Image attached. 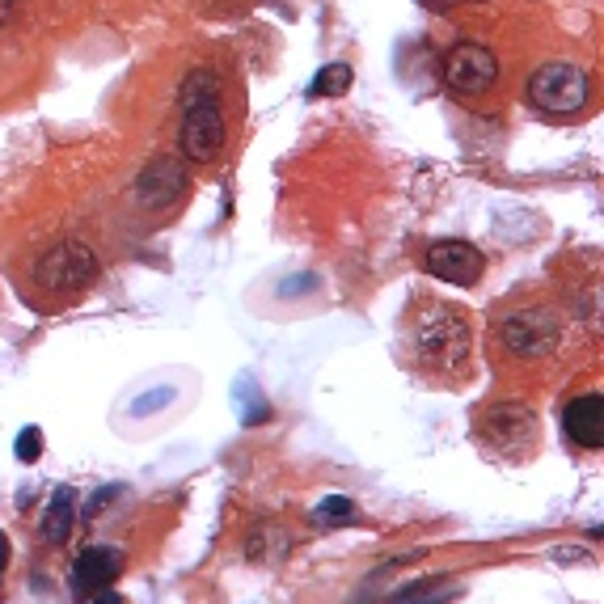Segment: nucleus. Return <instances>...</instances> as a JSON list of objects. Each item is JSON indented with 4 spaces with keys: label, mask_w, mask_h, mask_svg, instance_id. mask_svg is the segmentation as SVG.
Here are the masks:
<instances>
[{
    "label": "nucleus",
    "mask_w": 604,
    "mask_h": 604,
    "mask_svg": "<svg viewBox=\"0 0 604 604\" xmlns=\"http://www.w3.org/2000/svg\"><path fill=\"white\" fill-rule=\"evenodd\" d=\"M474 351L469 317L457 305H427L414 321V356L432 372H460Z\"/></svg>",
    "instance_id": "f257e3e1"
},
{
    "label": "nucleus",
    "mask_w": 604,
    "mask_h": 604,
    "mask_svg": "<svg viewBox=\"0 0 604 604\" xmlns=\"http://www.w3.org/2000/svg\"><path fill=\"white\" fill-rule=\"evenodd\" d=\"M592 76L571 60H550L529 76V102L545 119H575L587 110Z\"/></svg>",
    "instance_id": "f03ea898"
},
{
    "label": "nucleus",
    "mask_w": 604,
    "mask_h": 604,
    "mask_svg": "<svg viewBox=\"0 0 604 604\" xmlns=\"http://www.w3.org/2000/svg\"><path fill=\"white\" fill-rule=\"evenodd\" d=\"M97 254L94 245H85L81 237L47 245L39 258H34V284L47 292V296H76V292L94 288L97 279Z\"/></svg>",
    "instance_id": "7ed1b4c3"
},
{
    "label": "nucleus",
    "mask_w": 604,
    "mask_h": 604,
    "mask_svg": "<svg viewBox=\"0 0 604 604\" xmlns=\"http://www.w3.org/2000/svg\"><path fill=\"white\" fill-rule=\"evenodd\" d=\"M499 342H504V351L516 356V360H545V356H554L558 342H562L558 314L545 309V305L511 309V314L499 321Z\"/></svg>",
    "instance_id": "20e7f679"
},
{
    "label": "nucleus",
    "mask_w": 604,
    "mask_h": 604,
    "mask_svg": "<svg viewBox=\"0 0 604 604\" xmlns=\"http://www.w3.org/2000/svg\"><path fill=\"white\" fill-rule=\"evenodd\" d=\"M444 85L460 97H483L499 85V55L478 43V39H460L444 51V64H439Z\"/></svg>",
    "instance_id": "39448f33"
},
{
    "label": "nucleus",
    "mask_w": 604,
    "mask_h": 604,
    "mask_svg": "<svg viewBox=\"0 0 604 604\" xmlns=\"http://www.w3.org/2000/svg\"><path fill=\"white\" fill-rule=\"evenodd\" d=\"M478 435L504 457H529L541 439V423L524 402H495L478 418Z\"/></svg>",
    "instance_id": "423d86ee"
},
{
    "label": "nucleus",
    "mask_w": 604,
    "mask_h": 604,
    "mask_svg": "<svg viewBox=\"0 0 604 604\" xmlns=\"http://www.w3.org/2000/svg\"><path fill=\"white\" fill-rule=\"evenodd\" d=\"M178 148H182V157L194 161V166L220 161V152H224V110H220V94L182 102Z\"/></svg>",
    "instance_id": "0eeeda50"
},
{
    "label": "nucleus",
    "mask_w": 604,
    "mask_h": 604,
    "mask_svg": "<svg viewBox=\"0 0 604 604\" xmlns=\"http://www.w3.org/2000/svg\"><path fill=\"white\" fill-rule=\"evenodd\" d=\"M423 266H427V275L444 279V284L474 288V284L483 279L486 258H483V250L469 242H432L427 254H423Z\"/></svg>",
    "instance_id": "6e6552de"
},
{
    "label": "nucleus",
    "mask_w": 604,
    "mask_h": 604,
    "mask_svg": "<svg viewBox=\"0 0 604 604\" xmlns=\"http://www.w3.org/2000/svg\"><path fill=\"white\" fill-rule=\"evenodd\" d=\"M182 194H187V173H182V166H178L173 157L148 161L145 170H140V178H136V199H140L145 208H152V212L173 208Z\"/></svg>",
    "instance_id": "1a4fd4ad"
},
{
    "label": "nucleus",
    "mask_w": 604,
    "mask_h": 604,
    "mask_svg": "<svg viewBox=\"0 0 604 604\" xmlns=\"http://www.w3.org/2000/svg\"><path fill=\"white\" fill-rule=\"evenodd\" d=\"M119 571H123V554L115 545H89V550H81L73 562V596L76 601H89L94 592L110 587Z\"/></svg>",
    "instance_id": "9d476101"
},
{
    "label": "nucleus",
    "mask_w": 604,
    "mask_h": 604,
    "mask_svg": "<svg viewBox=\"0 0 604 604\" xmlns=\"http://www.w3.org/2000/svg\"><path fill=\"white\" fill-rule=\"evenodd\" d=\"M562 427L571 435V444H580L587 453H596L604 444V398L601 393H583L562 411Z\"/></svg>",
    "instance_id": "9b49d317"
},
{
    "label": "nucleus",
    "mask_w": 604,
    "mask_h": 604,
    "mask_svg": "<svg viewBox=\"0 0 604 604\" xmlns=\"http://www.w3.org/2000/svg\"><path fill=\"white\" fill-rule=\"evenodd\" d=\"M76 524V490L73 486H55V495L47 499V508L39 516V532L47 545H68Z\"/></svg>",
    "instance_id": "f8f14e48"
},
{
    "label": "nucleus",
    "mask_w": 604,
    "mask_h": 604,
    "mask_svg": "<svg viewBox=\"0 0 604 604\" xmlns=\"http://www.w3.org/2000/svg\"><path fill=\"white\" fill-rule=\"evenodd\" d=\"M292 550V532L279 524H258L245 541V558L258 562V566H279Z\"/></svg>",
    "instance_id": "ddd939ff"
},
{
    "label": "nucleus",
    "mask_w": 604,
    "mask_h": 604,
    "mask_svg": "<svg viewBox=\"0 0 604 604\" xmlns=\"http://www.w3.org/2000/svg\"><path fill=\"white\" fill-rule=\"evenodd\" d=\"M314 516L317 529H342V524H356L360 520V508L347 499V495H326V499H317V508L309 511Z\"/></svg>",
    "instance_id": "4468645a"
},
{
    "label": "nucleus",
    "mask_w": 604,
    "mask_h": 604,
    "mask_svg": "<svg viewBox=\"0 0 604 604\" xmlns=\"http://www.w3.org/2000/svg\"><path fill=\"white\" fill-rule=\"evenodd\" d=\"M351 64H326V68H317L314 85H309V97H342L351 89Z\"/></svg>",
    "instance_id": "2eb2a0df"
},
{
    "label": "nucleus",
    "mask_w": 604,
    "mask_h": 604,
    "mask_svg": "<svg viewBox=\"0 0 604 604\" xmlns=\"http://www.w3.org/2000/svg\"><path fill=\"white\" fill-rule=\"evenodd\" d=\"M453 596H457V592H453L448 583L432 580V583H418V587H402L389 604H448Z\"/></svg>",
    "instance_id": "dca6fc26"
},
{
    "label": "nucleus",
    "mask_w": 604,
    "mask_h": 604,
    "mask_svg": "<svg viewBox=\"0 0 604 604\" xmlns=\"http://www.w3.org/2000/svg\"><path fill=\"white\" fill-rule=\"evenodd\" d=\"M212 94H220L216 68H194V73L182 81V102H191V97H212Z\"/></svg>",
    "instance_id": "f3484780"
},
{
    "label": "nucleus",
    "mask_w": 604,
    "mask_h": 604,
    "mask_svg": "<svg viewBox=\"0 0 604 604\" xmlns=\"http://www.w3.org/2000/svg\"><path fill=\"white\" fill-rule=\"evenodd\" d=\"M119 495H123V486H102V490L89 495V504H85V508H76V516H81V520H97V516L110 508Z\"/></svg>",
    "instance_id": "a211bd4d"
},
{
    "label": "nucleus",
    "mask_w": 604,
    "mask_h": 604,
    "mask_svg": "<svg viewBox=\"0 0 604 604\" xmlns=\"http://www.w3.org/2000/svg\"><path fill=\"white\" fill-rule=\"evenodd\" d=\"M39 457H43V432L30 423V427H22V435H18V460H22V465H34Z\"/></svg>",
    "instance_id": "6ab92c4d"
},
{
    "label": "nucleus",
    "mask_w": 604,
    "mask_h": 604,
    "mask_svg": "<svg viewBox=\"0 0 604 604\" xmlns=\"http://www.w3.org/2000/svg\"><path fill=\"white\" fill-rule=\"evenodd\" d=\"M173 402V389H157V393H145L136 406H131V414H152V411H161V406H170Z\"/></svg>",
    "instance_id": "aec40b11"
},
{
    "label": "nucleus",
    "mask_w": 604,
    "mask_h": 604,
    "mask_svg": "<svg viewBox=\"0 0 604 604\" xmlns=\"http://www.w3.org/2000/svg\"><path fill=\"white\" fill-rule=\"evenodd\" d=\"M317 275H296V284H279V296H300V292H314Z\"/></svg>",
    "instance_id": "412c9836"
},
{
    "label": "nucleus",
    "mask_w": 604,
    "mask_h": 604,
    "mask_svg": "<svg viewBox=\"0 0 604 604\" xmlns=\"http://www.w3.org/2000/svg\"><path fill=\"white\" fill-rule=\"evenodd\" d=\"M89 604H123V596L115 592V587H102V592H94V596H89Z\"/></svg>",
    "instance_id": "4be33fe9"
},
{
    "label": "nucleus",
    "mask_w": 604,
    "mask_h": 604,
    "mask_svg": "<svg viewBox=\"0 0 604 604\" xmlns=\"http://www.w3.org/2000/svg\"><path fill=\"white\" fill-rule=\"evenodd\" d=\"M9 18H13V0H0V30L9 25Z\"/></svg>",
    "instance_id": "5701e85b"
},
{
    "label": "nucleus",
    "mask_w": 604,
    "mask_h": 604,
    "mask_svg": "<svg viewBox=\"0 0 604 604\" xmlns=\"http://www.w3.org/2000/svg\"><path fill=\"white\" fill-rule=\"evenodd\" d=\"M4 566H9V541H4V532H0V575H4Z\"/></svg>",
    "instance_id": "b1692460"
},
{
    "label": "nucleus",
    "mask_w": 604,
    "mask_h": 604,
    "mask_svg": "<svg viewBox=\"0 0 604 604\" xmlns=\"http://www.w3.org/2000/svg\"><path fill=\"white\" fill-rule=\"evenodd\" d=\"M474 4H486V0H474Z\"/></svg>",
    "instance_id": "393cba45"
}]
</instances>
